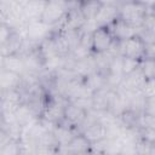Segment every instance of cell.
Here are the masks:
<instances>
[{"instance_id":"4","label":"cell","mask_w":155,"mask_h":155,"mask_svg":"<svg viewBox=\"0 0 155 155\" xmlns=\"http://www.w3.org/2000/svg\"><path fill=\"white\" fill-rule=\"evenodd\" d=\"M145 46H147L145 41L139 35H136L125 41H119L117 52L122 57L132 58L136 61H142L145 54Z\"/></svg>"},{"instance_id":"18","label":"cell","mask_w":155,"mask_h":155,"mask_svg":"<svg viewBox=\"0 0 155 155\" xmlns=\"http://www.w3.org/2000/svg\"><path fill=\"white\" fill-rule=\"evenodd\" d=\"M140 93L143 94V97H144L145 99L154 98V97H155V79L145 80Z\"/></svg>"},{"instance_id":"7","label":"cell","mask_w":155,"mask_h":155,"mask_svg":"<svg viewBox=\"0 0 155 155\" xmlns=\"http://www.w3.org/2000/svg\"><path fill=\"white\" fill-rule=\"evenodd\" d=\"M119 17V1H103L94 19L97 27L110 25Z\"/></svg>"},{"instance_id":"16","label":"cell","mask_w":155,"mask_h":155,"mask_svg":"<svg viewBox=\"0 0 155 155\" xmlns=\"http://www.w3.org/2000/svg\"><path fill=\"white\" fill-rule=\"evenodd\" d=\"M139 69L144 75L145 80L155 79V59L153 58H143L139 63Z\"/></svg>"},{"instance_id":"1","label":"cell","mask_w":155,"mask_h":155,"mask_svg":"<svg viewBox=\"0 0 155 155\" xmlns=\"http://www.w3.org/2000/svg\"><path fill=\"white\" fill-rule=\"evenodd\" d=\"M149 15V1H119V18L142 29Z\"/></svg>"},{"instance_id":"19","label":"cell","mask_w":155,"mask_h":155,"mask_svg":"<svg viewBox=\"0 0 155 155\" xmlns=\"http://www.w3.org/2000/svg\"><path fill=\"white\" fill-rule=\"evenodd\" d=\"M15 31H16V29H13L12 27H10L5 23H1L0 24V45L5 44L13 35Z\"/></svg>"},{"instance_id":"12","label":"cell","mask_w":155,"mask_h":155,"mask_svg":"<svg viewBox=\"0 0 155 155\" xmlns=\"http://www.w3.org/2000/svg\"><path fill=\"white\" fill-rule=\"evenodd\" d=\"M1 69L23 76L25 74V65L22 54H11L6 57H1Z\"/></svg>"},{"instance_id":"21","label":"cell","mask_w":155,"mask_h":155,"mask_svg":"<svg viewBox=\"0 0 155 155\" xmlns=\"http://www.w3.org/2000/svg\"><path fill=\"white\" fill-rule=\"evenodd\" d=\"M149 15L155 17V1H149Z\"/></svg>"},{"instance_id":"22","label":"cell","mask_w":155,"mask_h":155,"mask_svg":"<svg viewBox=\"0 0 155 155\" xmlns=\"http://www.w3.org/2000/svg\"><path fill=\"white\" fill-rule=\"evenodd\" d=\"M80 155H92L91 153H85V154H80Z\"/></svg>"},{"instance_id":"20","label":"cell","mask_w":155,"mask_h":155,"mask_svg":"<svg viewBox=\"0 0 155 155\" xmlns=\"http://www.w3.org/2000/svg\"><path fill=\"white\" fill-rule=\"evenodd\" d=\"M144 113L155 115V97L147 99V102H145V108H144Z\"/></svg>"},{"instance_id":"13","label":"cell","mask_w":155,"mask_h":155,"mask_svg":"<svg viewBox=\"0 0 155 155\" xmlns=\"http://www.w3.org/2000/svg\"><path fill=\"white\" fill-rule=\"evenodd\" d=\"M82 85L93 94L97 91L107 88V76L99 71H94L88 74L87 76L81 79Z\"/></svg>"},{"instance_id":"15","label":"cell","mask_w":155,"mask_h":155,"mask_svg":"<svg viewBox=\"0 0 155 155\" xmlns=\"http://www.w3.org/2000/svg\"><path fill=\"white\" fill-rule=\"evenodd\" d=\"M23 147L21 139H8L0 145V155H22Z\"/></svg>"},{"instance_id":"9","label":"cell","mask_w":155,"mask_h":155,"mask_svg":"<svg viewBox=\"0 0 155 155\" xmlns=\"http://www.w3.org/2000/svg\"><path fill=\"white\" fill-rule=\"evenodd\" d=\"M47 1L41 0H27L22 1V12L25 22L40 21Z\"/></svg>"},{"instance_id":"3","label":"cell","mask_w":155,"mask_h":155,"mask_svg":"<svg viewBox=\"0 0 155 155\" xmlns=\"http://www.w3.org/2000/svg\"><path fill=\"white\" fill-rule=\"evenodd\" d=\"M117 41L114 38V34L109 25L98 27L92 31V53L101 54L107 53L113 50Z\"/></svg>"},{"instance_id":"10","label":"cell","mask_w":155,"mask_h":155,"mask_svg":"<svg viewBox=\"0 0 155 155\" xmlns=\"http://www.w3.org/2000/svg\"><path fill=\"white\" fill-rule=\"evenodd\" d=\"M52 133H53L57 143L59 144V147H65L73 140V138L79 132L62 121L61 124H57L52 127Z\"/></svg>"},{"instance_id":"5","label":"cell","mask_w":155,"mask_h":155,"mask_svg":"<svg viewBox=\"0 0 155 155\" xmlns=\"http://www.w3.org/2000/svg\"><path fill=\"white\" fill-rule=\"evenodd\" d=\"M90 111L67 101L65 104V109H64V119L63 122H65L67 125H69L70 127H73L74 130H76L79 133L82 128V126L85 125L87 116H88Z\"/></svg>"},{"instance_id":"8","label":"cell","mask_w":155,"mask_h":155,"mask_svg":"<svg viewBox=\"0 0 155 155\" xmlns=\"http://www.w3.org/2000/svg\"><path fill=\"white\" fill-rule=\"evenodd\" d=\"M109 27H110V29H111V31L114 34V38H115V40L117 42L119 41H125V40L130 39V38L139 35V31H140L139 28L125 22L124 19H121L119 17Z\"/></svg>"},{"instance_id":"11","label":"cell","mask_w":155,"mask_h":155,"mask_svg":"<svg viewBox=\"0 0 155 155\" xmlns=\"http://www.w3.org/2000/svg\"><path fill=\"white\" fill-rule=\"evenodd\" d=\"M23 84V76L16 73L1 69L0 73V87L1 91H12V90H21Z\"/></svg>"},{"instance_id":"14","label":"cell","mask_w":155,"mask_h":155,"mask_svg":"<svg viewBox=\"0 0 155 155\" xmlns=\"http://www.w3.org/2000/svg\"><path fill=\"white\" fill-rule=\"evenodd\" d=\"M103 1H80V8L87 21H94Z\"/></svg>"},{"instance_id":"6","label":"cell","mask_w":155,"mask_h":155,"mask_svg":"<svg viewBox=\"0 0 155 155\" xmlns=\"http://www.w3.org/2000/svg\"><path fill=\"white\" fill-rule=\"evenodd\" d=\"M52 31L53 28L47 25L42 21L28 22L24 30V39L33 44L40 45L45 39H47L52 34Z\"/></svg>"},{"instance_id":"17","label":"cell","mask_w":155,"mask_h":155,"mask_svg":"<svg viewBox=\"0 0 155 155\" xmlns=\"http://www.w3.org/2000/svg\"><path fill=\"white\" fill-rule=\"evenodd\" d=\"M139 63L140 61H136V59H132V58H126V57H122V73H124V76L133 73L134 70H137L139 68Z\"/></svg>"},{"instance_id":"2","label":"cell","mask_w":155,"mask_h":155,"mask_svg":"<svg viewBox=\"0 0 155 155\" xmlns=\"http://www.w3.org/2000/svg\"><path fill=\"white\" fill-rule=\"evenodd\" d=\"M69 7L70 1H47L40 21L52 28H59L64 22Z\"/></svg>"}]
</instances>
